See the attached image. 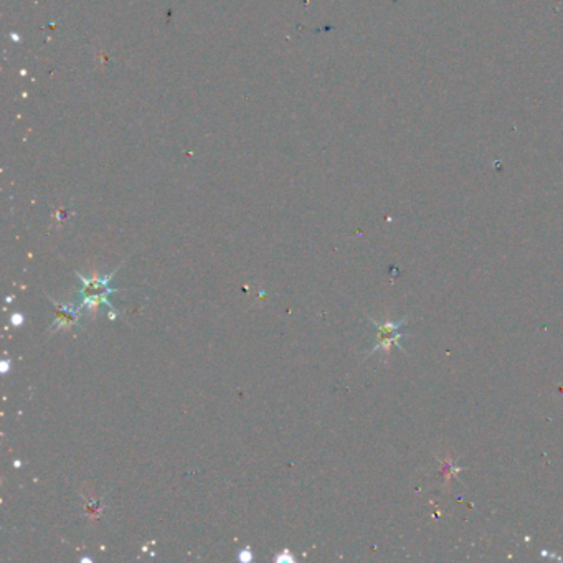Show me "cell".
<instances>
[{"mask_svg": "<svg viewBox=\"0 0 563 563\" xmlns=\"http://www.w3.org/2000/svg\"><path fill=\"white\" fill-rule=\"evenodd\" d=\"M370 321L377 329V337H375V345H373V349L368 352V356L365 358H368L377 352H382L385 354V356H389L390 350L394 347L405 352L403 345H401V339H403L405 334L400 332V329L403 328L408 318H403L400 321H385V323H377V321L373 319Z\"/></svg>", "mask_w": 563, "mask_h": 563, "instance_id": "obj_1", "label": "cell"}, {"mask_svg": "<svg viewBox=\"0 0 563 563\" xmlns=\"http://www.w3.org/2000/svg\"><path fill=\"white\" fill-rule=\"evenodd\" d=\"M51 304L55 306L56 312V319L51 323L50 332H56L60 329H70L73 325L79 324V318H82V309L79 306L75 304H66V302H60L53 299V297H48Z\"/></svg>", "mask_w": 563, "mask_h": 563, "instance_id": "obj_2", "label": "cell"}, {"mask_svg": "<svg viewBox=\"0 0 563 563\" xmlns=\"http://www.w3.org/2000/svg\"><path fill=\"white\" fill-rule=\"evenodd\" d=\"M119 271V266H117L115 271L108 274V276H93V278H86L83 276L82 273H75V276H77L79 281L83 283L82 285V290L78 291V297H84V296H89V295H98V292H104V291H111L112 287H110V283L112 276H115V273Z\"/></svg>", "mask_w": 563, "mask_h": 563, "instance_id": "obj_3", "label": "cell"}, {"mask_svg": "<svg viewBox=\"0 0 563 563\" xmlns=\"http://www.w3.org/2000/svg\"><path fill=\"white\" fill-rule=\"evenodd\" d=\"M117 291H119V290H111V291L98 292V295L84 296V297H82V302L78 304L79 309H84V307H86V309L93 311V309H96L98 306L103 304V306L110 307L111 312H116V309L111 306V302H110V295H112V292H117Z\"/></svg>", "mask_w": 563, "mask_h": 563, "instance_id": "obj_4", "label": "cell"}, {"mask_svg": "<svg viewBox=\"0 0 563 563\" xmlns=\"http://www.w3.org/2000/svg\"><path fill=\"white\" fill-rule=\"evenodd\" d=\"M23 321V318L22 316H12V323H17V324H20Z\"/></svg>", "mask_w": 563, "mask_h": 563, "instance_id": "obj_5", "label": "cell"}]
</instances>
